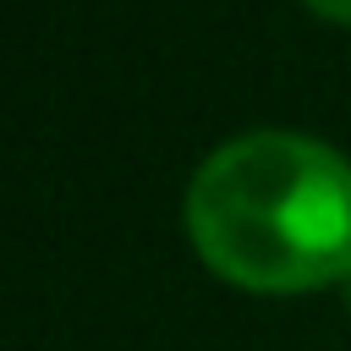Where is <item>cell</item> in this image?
Returning <instances> with one entry per match:
<instances>
[{
    "label": "cell",
    "mask_w": 351,
    "mask_h": 351,
    "mask_svg": "<svg viewBox=\"0 0 351 351\" xmlns=\"http://www.w3.org/2000/svg\"><path fill=\"white\" fill-rule=\"evenodd\" d=\"M197 258L241 291H324L351 280V159L307 132H241L186 186Z\"/></svg>",
    "instance_id": "obj_1"
},
{
    "label": "cell",
    "mask_w": 351,
    "mask_h": 351,
    "mask_svg": "<svg viewBox=\"0 0 351 351\" xmlns=\"http://www.w3.org/2000/svg\"><path fill=\"white\" fill-rule=\"evenodd\" d=\"M307 11H318V16H329V22H351V0H302Z\"/></svg>",
    "instance_id": "obj_2"
},
{
    "label": "cell",
    "mask_w": 351,
    "mask_h": 351,
    "mask_svg": "<svg viewBox=\"0 0 351 351\" xmlns=\"http://www.w3.org/2000/svg\"><path fill=\"white\" fill-rule=\"evenodd\" d=\"M346 307H351V280H346Z\"/></svg>",
    "instance_id": "obj_3"
}]
</instances>
